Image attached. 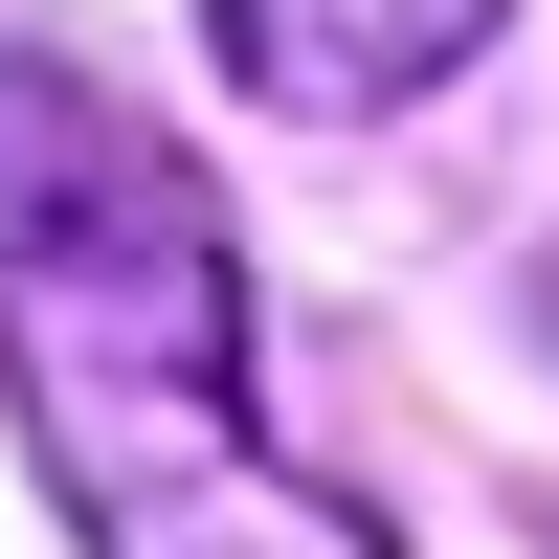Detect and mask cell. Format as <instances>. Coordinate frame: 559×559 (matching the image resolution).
<instances>
[{"label": "cell", "instance_id": "1", "mask_svg": "<svg viewBox=\"0 0 559 559\" xmlns=\"http://www.w3.org/2000/svg\"><path fill=\"white\" fill-rule=\"evenodd\" d=\"M0 403L90 559H403L247 426V247L202 157L0 45Z\"/></svg>", "mask_w": 559, "mask_h": 559}, {"label": "cell", "instance_id": "2", "mask_svg": "<svg viewBox=\"0 0 559 559\" xmlns=\"http://www.w3.org/2000/svg\"><path fill=\"white\" fill-rule=\"evenodd\" d=\"M202 45L269 90V112H313V134H358V112H403V90H448L492 45V0H202Z\"/></svg>", "mask_w": 559, "mask_h": 559}]
</instances>
